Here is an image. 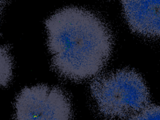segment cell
I'll return each instance as SVG.
<instances>
[{
  "instance_id": "1",
  "label": "cell",
  "mask_w": 160,
  "mask_h": 120,
  "mask_svg": "<svg viewBox=\"0 0 160 120\" xmlns=\"http://www.w3.org/2000/svg\"><path fill=\"white\" fill-rule=\"evenodd\" d=\"M51 66L74 81L95 76L111 56L113 40L108 26L94 12L76 6L61 8L45 21Z\"/></svg>"
},
{
  "instance_id": "5",
  "label": "cell",
  "mask_w": 160,
  "mask_h": 120,
  "mask_svg": "<svg viewBox=\"0 0 160 120\" xmlns=\"http://www.w3.org/2000/svg\"><path fill=\"white\" fill-rule=\"evenodd\" d=\"M13 60L8 45L0 44V86H6L12 77Z\"/></svg>"
},
{
  "instance_id": "2",
  "label": "cell",
  "mask_w": 160,
  "mask_h": 120,
  "mask_svg": "<svg viewBox=\"0 0 160 120\" xmlns=\"http://www.w3.org/2000/svg\"><path fill=\"white\" fill-rule=\"evenodd\" d=\"M90 91L100 114L109 120H128L149 105L144 79L131 69L96 77L90 84Z\"/></svg>"
},
{
  "instance_id": "6",
  "label": "cell",
  "mask_w": 160,
  "mask_h": 120,
  "mask_svg": "<svg viewBox=\"0 0 160 120\" xmlns=\"http://www.w3.org/2000/svg\"><path fill=\"white\" fill-rule=\"evenodd\" d=\"M128 120H160V106L149 104Z\"/></svg>"
},
{
  "instance_id": "3",
  "label": "cell",
  "mask_w": 160,
  "mask_h": 120,
  "mask_svg": "<svg viewBox=\"0 0 160 120\" xmlns=\"http://www.w3.org/2000/svg\"><path fill=\"white\" fill-rule=\"evenodd\" d=\"M69 99L61 88L47 84L24 88L14 101V120H71Z\"/></svg>"
},
{
  "instance_id": "7",
  "label": "cell",
  "mask_w": 160,
  "mask_h": 120,
  "mask_svg": "<svg viewBox=\"0 0 160 120\" xmlns=\"http://www.w3.org/2000/svg\"><path fill=\"white\" fill-rule=\"evenodd\" d=\"M5 3H6V1H0V16H1V12H2V10L5 5Z\"/></svg>"
},
{
  "instance_id": "4",
  "label": "cell",
  "mask_w": 160,
  "mask_h": 120,
  "mask_svg": "<svg viewBox=\"0 0 160 120\" xmlns=\"http://www.w3.org/2000/svg\"><path fill=\"white\" fill-rule=\"evenodd\" d=\"M124 18L134 32L149 38H160V1H124Z\"/></svg>"
}]
</instances>
